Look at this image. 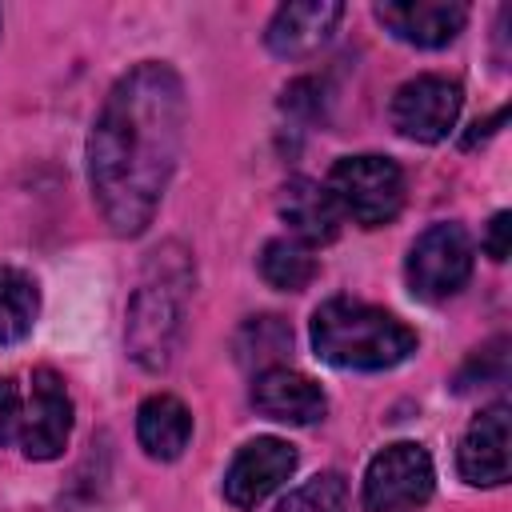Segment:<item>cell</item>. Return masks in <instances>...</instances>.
<instances>
[{
	"instance_id": "cell-1",
	"label": "cell",
	"mask_w": 512,
	"mask_h": 512,
	"mask_svg": "<svg viewBox=\"0 0 512 512\" xmlns=\"http://www.w3.org/2000/svg\"><path fill=\"white\" fill-rule=\"evenodd\" d=\"M188 128L184 80L164 60L128 68L88 136V184L116 236H140L176 172Z\"/></svg>"
},
{
	"instance_id": "cell-2",
	"label": "cell",
	"mask_w": 512,
	"mask_h": 512,
	"mask_svg": "<svg viewBox=\"0 0 512 512\" xmlns=\"http://www.w3.org/2000/svg\"><path fill=\"white\" fill-rule=\"evenodd\" d=\"M188 292H192V260L180 244H160L148 264L144 276L128 300V356L148 368V372H164L180 348L184 336V308H188Z\"/></svg>"
},
{
	"instance_id": "cell-3",
	"label": "cell",
	"mask_w": 512,
	"mask_h": 512,
	"mask_svg": "<svg viewBox=\"0 0 512 512\" xmlns=\"http://www.w3.org/2000/svg\"><path fill=\"white\" fill-rule=\"evenodd\" d=\"M312 348L332 368L384 372L416 352V332L376 304L332 296L312 312Z\"/></svg>"
},
{
	"instance_id": "cell-4",
	"label": "cell",
	"mask_w": 512,
	"mask_h": 512,
	"mask_svg": "<svg viewBox=\"0 0 512 512\" xmlns=\"http://www.w3.org/2000/svg\"><path fill=\"white\" fill-rule=\"evenodd\" d=\"M324 188L332 192L336 208L352 216L360 228L392 224L404 208V172L396 160L376 156V152L336 160Z\"/></svg>"
},
{
	"instance_id": "cell-5",
	"label": "cell",
	"mask_w": 512,
	"mask_h": 512,
	"mask_svg": "<svg viewBox=\"0 0 512 512\" xmlns=\"http://www.w3.org/2000/svg\"><path fill=\"white\" fill-rule=\"evenodd\" d=\"M404 276H408L412 296H420L428 304L456 296L472 276V240H468L464 224L444 220V224L424 228L408 248Z\"/></svg>"
},
{
	"instance_id": "cell-6",
	"label": "cell",
	"mask_w": 512,
	"mask_h": 512,
	"mask_svg": "<svg viewBox=\"0 0 512 512\" xmlns=\"http://www.w3.org/2000/svg\"><path fill=\"white\" fill-rule=\"evenodd\" d=\"M432 488H436L432 456L412 440H396L368 460L360 504L364 512H416L420 504H428Z\"/></svg>"
},
{
	"instance_id": "cell-7",
	"label": "cell",
	"mask_w": 512,
	"mask_h": 512,
	"mask_svg": "<svg viewBox=\"0 0 512 512\" xmlns=\"http://www.w3.org/2000/svg\"><path fill=\"white\" fill-rule=\"evenodd\" d=\"M72 432V396L52 368H32L24 384V412H20V440L16 448L28 460H56Z\"/></svg>"
},
{
	"instance_id": "cell-8",
	"label": "cell",
	"mask_w": 512,
	"mask_h": 512,
	"mask_svg": "<svg viewBox=\"0 0 512 512\" xmlns=\"http://www.w3.org/2000/svg\"><path fill=\"white\" fill-rule=\"evenodd\" d=\"M464 104V88L448 76H416L396 88L392 96V128L404 140L436 144L456 128Z\"/></svg>"
},
{
	"instance_id": "cell-9",
	"label": "cell",
	"mask_w": 512,
	"mask_h": 512,
	"mask_svg": "<svg viewBox=\"0 0 512 512\" xmlns=\"http://www.w3.org/2000/svg\"><path fill=\"white\" fill-rule=\"evenodd\" d=\"M292 472H296V448L288 440H280V436H256L232 456V464L224 472V500L232 508H240V512L256 508Z\"/></svg>"
},
{
	"instance_id": "cell-10",
	"label": "cell",
	"mask_w": 512,
	"mask_h": 512,
	"mask_svg": "<svg viewBox=\"0 0 512 512\" xmlns=\"http://www.w3.org/2000/svg\"><path fill=\"white\" fill-rule=\"evenodd\" d=\"M376 20L412 48H444L464 32L468 8L456 0H388L376 4Z\"/></svg>"
},
{
	"instance_id": "cell-11",
	"label": "cell",
	"mask_w": 512,
	"mask_h": 512,
	"mask_svg": "<svg viewBox=\"0 0 512 512\" xmlns=\"http://www.w3.org/2000/svg\"><path fill=\"white\" fill-rule=\"evenodd\" d=\"M340 20H344V4L336 0H296L276 8L264 32V44L280 60H304L332 40Z\"/></svg>"
},
{
	"instance_id": "cell-12",
	"label": "cell",
	"mask_w": 512,
	"mask_h": 512,
	"mask_svg": "<svg viewBox=\"0 0 512 512\" xmlns=\"http://www.w3.org/2000/svg\"><path fill=\"white\" fill-rule=\"evenodd\" d=\"M252 408L280 424H316V420H324L328 400L312 376H304L288 364H276L252 380Z\"/></svg>"
},
{
	"instance_id": "cell-13",
	"label": "cell",
	"mask_w": 512,
	"mask_h": 512,
	"mask_svg": "<svg viewBox=\"0 0 512 512\" xmlns=\"http://www.w3.org/2000/svg\"><path fill=\"white\" fill-rule=\"evenodd\" d=\"M460 476L476 488H496L508 480V404H488L464 432L456 452Z\"/></svg>"
},
{
	"instance_id": "cell-14",
	"label": "cell",
	"mask_w": 512,
	"mask_h": 512,
	"mask_svg": "<svg viewBox=\"0 0 512 512\" xmlns=\"http://www.w3.org/2000/svg\"><path fill=\"white\" fill-rule=\"evenodd\" d=\"M276 208H280L292 240H300L308 248L336 240L340 220H344V212L336 208L332 192L324 184H316V180H304V176H296V180H288L280 188V204Z\"/></svg>"
},
{
	"instance_id": "cell-15",
	"label": "cell",
	"mask_w": 512,
	"mask_h": 512,
	"mask_svg": "<svg viewBox=\"0 0 512 512\" xmlns=\"http://www.w3.org/2000/svg\"><path fill=\"white\" fill-rule=\"evenodd\" d=\"M136 440L152 460H176L192 440V412L184 400L156 392L136 412Z\"/></svg>"
},
{
	"instance_id": "cell-16",
	"label": "cell",
	"mask_w": 512,
	"mask_h": 512,
	"mask_svg": "<svg viewBox=\"0 0 512 512\" xmlns=\"http://www.w3.org/2000/svg\"><path fill=\"white\" fill-rule=\"evenodd\" d=\"M40 316V288L20 268H0V344H20Z\"/></svg>"
},
{
	"instance_id": "cell-17",
	"label": "cell",
	"mask_w": 512,
	"mask_h": 512,
	"mask_svg": "<svg viewBox=\"0 0 512 512\" xmlns=\"http://www.w3.org/2000/svg\"><path fill=\"white\" fill-rule=\"evenodd\" d=\"M260 276L280 292H300L316 276V256L308 244H300L292 236H276L260 248Z\"/></svg>"
},
{
	"instance_id": "cell-18",
	"label": "cell",
	"mask_w": 512,
	"mask_h": 512,
	"mask_svg": "<svg viewBox=\"0 0 512 512\" xmlns=\"http://www.w3.org/2000/svg\"><path fill=\"white\" fill-rule=\"evenodd\" d=\"M284 352H292V332L280 316H256L240 328L236 336V360L240 364H256L260 372L264 368H276L284 360Z\"/></svg>"
},
{
	"instance_id": "cell-19",
	"label": "cell",
	"mask_w": 512,
	"mask_h": 512,
	"mask_svg": "<svg viewBox=\"0 0 512 512\" xmlns=\"http://www.w3.org/2000/svg\"><path fill=\"white\" fill-rule=\"evenodd\" d=\"M276 512H348V480L340 472H316L292 488Z\"/></svg>"
},
{
	"instance_id": "cell-20",
	"label": "cell",
	"mask_w": 512,
	"mask_h": 512,
	"mask_svg": "<svg viewBox=\"0 0 512 512\" xmlns=\"http://www.w3.org/2000/svg\"><path fill=\"white\" fill-rule=\"evenodd\" d=\"M20 412H24V384L16 376H0V448L20 440Z\"/></svg>"
},
{
	"instance_id": "cell-21",
	"label": "cell",
	"mask_w": 512,
	"mask_h": 512,
	"mask_svg": "<svg viewBox=\"0 0 512 512\" xmlns=\"http://www.w3.org/2000/svg\"><path fill=\"white\" fill-rule=\"evenodd\" d=\"M508 232H512V216H508V212H496V216L488 220V236H484V252H488L496 264L508 260Z\"/></svg>"
},
{
	"instance_id": "cell-22",
	"label": "cell",
	"mask_w": 512,
	"mask_h": 512,
	"mask_svg": "<svg viewBox=\"0 0 512 512\" xmlns=\"http://www.w3.org/2000/svg\"><path fill=\"white\" fill-rule=\"evenodd\" d=\"M500 124H504V108H500V112H492V116H488V120H484V124H476V132H468V140H464V144H468V148H472V144H476V140H484V136H492V132H496V128H500Z\"/></svg>"
}]
</instances>
